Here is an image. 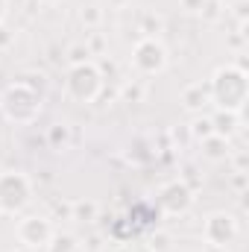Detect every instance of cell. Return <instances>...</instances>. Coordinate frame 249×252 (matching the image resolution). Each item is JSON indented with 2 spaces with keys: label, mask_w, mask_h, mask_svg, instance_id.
<instances>
[{
  "label": "cell",
  "mask_w": 249,
  "mask_h": 252,
  "mask_svg": "<svg viewBox=\"0 0 249 252\" xmlns=\"http://www.w3.org/2000/svg\"><path fill=\"white\" fill-rule=\"evenodd\" d=\"M208 97L220 112H235L241 115L249 97V76L238 64H223L211 73L208 79Z\"/></svg>",
  "instance_id": "1"
},
{
  "label": "cell",
  "mask_w": 249,
  "mask_h": 252,
  "mask_svg": "<svg viewBox=\"0 0 249 252\" xmlns=\"http://www.w3.org/2000/svg\"><path fill=\"white\" fill-rule=\"evenodd\" d=\"M44 109V94L30 88L27 82H12L0 94V115L9 124H35Z\"/></svg>",
  "instance_id": "2"
},
{
  "label": "cell",
  "mask_w": 249,
  "mask_h": 252,
  "mask_svg": "<svg viewBox=\"0 0 249 252\" xmlns=\"http://www.w3.org/2000/svg\"><path fill=\"white\" fill-rule=\"evenodd\" d=\"M103 88V76L97 70V62H82L70 64L67 76H64V94L76 103H94L100 97Z\"/></svg>",
  "instance_id": "3"
},
{
  "label": "cell",
  "mask_w": 249,
  "mask_h": 252,
  "mask_svg": "<svg viewBox=\"0 0 249 252\" xmlns=\"http://www.w3.org/2000/svg\"><path fill=\"white\" fill-rule=\"evenodd\" d=\"M32 199V182L24 170H3L0 173V211L18 214Z\"/></svg>",
  "instance_id": "4"
},
{
  "label": "cell",
  "mask_w": 249,
  "mask_h": 252,
  "mask_svg": "<svg viewBox=\"0 0 249 252\" xmlns=\"http://www.w3.org/2000/svg\"><path fill=\"white\" fill-rule=\"evenodd\" d=\"M132 67L141 73V76H158L167 70L170 56H167V47L158 41V38H141L135 47H132V56H129Z\"/></svg>",
  "instance_id": "5"
},
{
  "label": "cell",
  "mask_w": 249,
  "mask_h": 252,
  "mask_svg": "<svg viewBox=\"0 0 249 252\" xmlns=\"http://www.w3.org/2000/svg\"><path fill=\"white\" fill-rule=\"evenodd\" d=\"M238 235H241V223H238V217H235L232 211H214V214H208L205 223H202V241H205L208 247H223V250H229V247L238 241Z\"/></svg>",
  "instance_id": "6"
},
{
  "label": "cell",
  "mask_w": 249,
  "mask_h": 252,
  "mask_svg": "<svg viewBox=\"0 0 249 252\" xmlns=\"http://www.w3.org/2000/svg\"><path fill=\"white\" fill-rule=\"evenodd\" d=\"M53 220L44 217V214H30V217H21L18 226H15V235L21 241V247H30V250H44L53 238Z\"/></svg>",
  "instance_id": "7"
},
{
  "label": "cell",
  "mask_w": 249,
  "mask_h": 252,
  "mask_svg": "<svg viewBox=\"0 0 249 252\" xmlns=\"http://www.w3.org/2000/svg\"><path fill=\"white\" fill-rule=\"evenodd\" d=\"M193 205V190L187 188L182 179H173L158 190V208L164 214H187Z\"/></svg>",
  "instance_id": "8"
},
{
  "label": "cell",
  "mask_w": 249,
  "mask_h": 252,
  "mask_svg": "<svg viewBox=\"0 0 249 252\" xmlns=\"http://www.w3.org/2000/svg\"><path fill=\"white\" fill-rule=\"evenodd\" d=\"M199 156L211 164H220L232 156V138H223V135H208L205 141H199Z\"/></svg>",
  "instance_id": "9"
},
{
  "label": "cell",
  "mask_w": 249,
  "mask_h": 252,
  "mask_svg": "<svg viewBox=\"0 0 249 252\" xmlns=\"http://www.w3.org/2000/svg\"><path fill=\"white\" fill-rule=\"evenodd\" d=\"M211 97H208V85L202 82H190L182 88V106L187 112H202V106H208Z\"/></svg>",
  "instance_id": "10"
},
{
  "label": "cell",
  "mask_w": 249,
  "mask_h": 252,
  "mask_svg": "<svg viewBox=\"0 0 249 252\" xmlns=\"http://www.w3.org/2000/svg\"><path fill=\"white\" fill-rule=\"evenodd\" d=\"M211 126H214V135H223V138H232L238 129H241V115L235 112H220L211 115Z\"/></svg>",
  "instance_id": "11"
},
{
  "label": "cell",
  "mask_w": 249,
  "mask_h": 252,
  "mask_svg": "<svg viewBox=\"0 0 249 252\" xmlns=\"http://www.w3.org/2000/svg\"><path fill=\"white\" fill-rule=\"evenodd\" d=\"M97 214H100V205L94 199H76V202H70V220H76V223H94Z\"/></svg>",
  "instance_id": "12"
},
{
  "label": "cell",
  "mask_w": 249,
  "mask_h": 252,
  "mask_svg": "<svg viewBox=\"0 0 249 252\" xmlns=\"http://www.w3.org/2000/svg\"><path fill=\"white\" fill-rule=\"evenodd\" d=\"M44 252H79V241L70 232H53V238L44 247Z\"/></svg>",
  "instance_id": "13"
},
{
  "label": "cell",
  "mask_w": 249,
  "mask_h": 252,
  "mask_svg": "<svg viewBox=\"0 0 249 252\" xmlns=\"http://www.w3.org/2000/svg\"><path fill=\"white\" fill-rule=\"evenodd\" d=\"M47 141H50L53 150H64V147L70 144V126L67 124H53L50 129H47Z\"/></svg>",
  "instance_id": "14"
},
{
  "label": "cell",
  "mask_w": 249,
  "mask_h": 252,
  "mask_svg": "<svg viewBox=\"0 0 249 252\" xmlns=\"http://www.w3.org/2000/svg\"><path fill=\"white\" fill-rule=\"evenodd\" d=\"M190 135H193V141H196V144H199V141H205L208 135H214L211 118H208V115H196V118L190 121Z\"/></svg>",
  "instance_id": "15"
},
{
  "label": "cell",
  "mask_w": 249,
  "mask_h": 252,
  "mask_svg": "<svg viewBox=\"0 0 249 252\" xmlns=\"http://www.w3.org/2000/svg\"><path fill=\"white\" fill-rule=\"evenodd\" d=\"M161 30H164V21H161L158 15L147 12V15L141 18V32H144V38H156V35H158Z\"/></svg>",
  "instance_id": "16"
},
{
  "label": "cell",
  "mask_w": 249,
  "mask_h": 252,
  "mask_svg": "<svg viewBox=\"0 0 249 252\" xmlns=\"http://www.w3.org/2000/svg\"><path fill=\"white\" fill-rule=\"evenodd\" d=\"M79 21L85 24V27H100L103 24V9L97 6V3H91V6H82V12H79Z\"/></svg>",
  "instance_id": "17"
},
{
  "label": "cell",
  "mask_w": 249,
  "mask_h": 252,
  "mask_svg": "<svg viewBox=\"0 0 249 252\" xmlns=\"http://www.w3.org/2000/svg\"><path fill=\"white\" fill-rule=\"evenodd\" d=\"M67 67L70 64H82V62H91V50H88V44H70L67 47Z\"/></svg>",
  "instance_id": "18"
},
{
  "label": "cell",
  "mask_w": 249,
  "mask_h": 252,
  "mask_svg": "<svg viewBox=\"0 0 249 252\" xmlns=\"http://www.w3.org/2000/svg\"><path fill=\"white\" fill-rule=\"evenodd\" d=\"M147 250L150 252H173V238H170L167 232H156V235L150 238Z\"/></svg>",
  "instance_id": "19"
},
{
  "label": "cell",
  "mask_w": 249,
  "mask_h": 252,
  "mask_svg": "<svg viewBox=\"0 0 249 252\" xmlns=\"http://www.w3.org/2000/svg\"><path fill=\"white\" fill-rule=\"evenodd\" d=\"M220 6H223V0H205V3H202V9H199V15H202L205 21H217V18L223 15V9H220Z\"/></svg>",
  "instance_id": "20"
},
{
  "label": "cell",
  "mask_w": 249,
  "mask_h": 252,
  "mask_svg": "<svg viewBox=\"0 0 249 252\" xmlns=\"http://www.w3.org/2000/svg\"><path fill=\"white\" fill-rule=\"evenodd\" d=\"M12 44H15V32H12L9 27H3V24H0V53H3V50H9Z\"/></svg>",
  "instance_id": "21"
},
{
  "label": "cell",
  "mask_w": 249,
  "mask_h": 252,
  "mask_svg": "<svg viewBox=\"0 0 249 252\" xmlns=\"http://www.w3.org/2000/svg\"><path fill=\"white\" fill-rule=\"evenodd\" d=\"M124 97L132 100V103H138V100L144 97V88H141V85H124Z\"/></svg>",
  "instance_id": "22"
},
{
  "label": "cell",
  "mask_w": 249,
  "mask_h": 252,
  "mask_svg": "<svg viewBox=\"0 0 249 252\" xmlns=\"http://www.w3.org/2000/svg\"><path fill=\"white\" fill-rule=\"evenodd\" d=\"M229 158H235V167H238L235 173H247V153H244V150H238V153L232 150V156H229Z\"/></svg>",
  "instance_id": "23"
},
{
  "label": "cell",
  "mask_w": 249,
  "mask_h": 252,
  "mask_svg": "<svg viewBox=\"0 0 249 252\" xmlns=\"http://www.w3.org/2000/svg\"><path fill=\"white\" fill-rule=\"evenodd\" d=\"M202 3H205V0H179V6H182L185 12H199Z\"/></svg>",
  "instance_id": "24"
},
{
  "label": "cell",
  "mask_w": 249,
  "mask_h": 252,
  "mask_svg": "<svg viewBox=\"0 0 249 252\" xmlns=\"http://www.w3.org/2000/svg\"><path fill=\"white\" fill-rule=\"evenodd\" d=\"M232 185H235V190H238V193H244V190H247V173H235Z\"/></svg>",
  "instance_id": "25"
},
{
  "label": "cell",
  "mask_w": 249,
  "mask_h": 252,
  "mask_svg": "<svg viewBox=\"0 0 249 252\" xmlns=\"http://www.w3.org/2000/svg\"><path fill=\"white\" fill-rule=\"evenodd\" d=\"M235 15H238L241 24H247V0H238L235 3Z\"/></svg>",
  "instance_id": "26"
},
{
  "label": "cell",
  "mask_w": 249,
  "mask_h": 252,
  "mask_svg": "<svg viewBox=\"0 0 249 252\" xmlns=\"http://www.w3.org/2000/svg\"><path fill=\"white\" fill-rule=\"evenodd\" d=\"M109 3H112L115 9H124V6H129V3H132V0H109Z\"/></svg>",
  "instance_id": "27"
},
{
  "label": "cell",
  "mask_w": 249,
  "mask_h": 252,
  "mask_svg": "<svg viewBox=\"0 0 249 252\" xmlns=\"http://www.w3.org/2000/svg\"><path fill=\"white\" fill-rule=\"evenodd\" d=\"M3 18H6V0H0V24H3Z\"/></svg>",
  "instance_id": "28"
},
{
  "label": "cell",
  "mask_w": 249,
  "mask_h": 252,
  "mask_svg": "<svg viewBox=\"0 0 249 252\" xmlns=\"http://www.w3.org/2000/svg\"><path fill=\"white\" fill-rule=\"evenodd\" d=\"M205 252H226L223 247H205Z\"/></svg>",
  "instance_id": "29"
},
{
  "label": "cell",
  "mask_w": 249,
  "mask_h": 252,
  "mask_svg": "<svg viewBox=\"0 0 249 252\" xmlns=\"http://www.w3.org/2000/svg\"><path fill=\"white\" fill-rule=\"evenodd\" d=\"M15 252H35V250H30V247H21V250H15Z\"/></svg>",
  "instance_id": "30"
},
{
  "label": "cell",
  "mask_w": 249,
  "mask_h": 252,
  "mask_svg": "<svg viewBox=\"0 0 249 252\" xmlns=\"http://www.w3.org/2000/svg\"><path fill=\"white\" fill-rule=\"evenodd\" d=\"M44 3H62V0H44Z\"/></svg>",
  "instance_id": "31"
},
{
  "label": "cell",
  "mask_w": 249,
  "mask_h": 252,
  "mask_svg": "<svg viewBox=\"0 0 249 252\" xmlns=\"http://www.w3.org/2000/svg\"><path fill=\"white\" fill-rule=\"evenodd\" d=\"M223 3H226V0H223Z\"/></svg>",
  "instance_id": "32"
}]
</instances>
